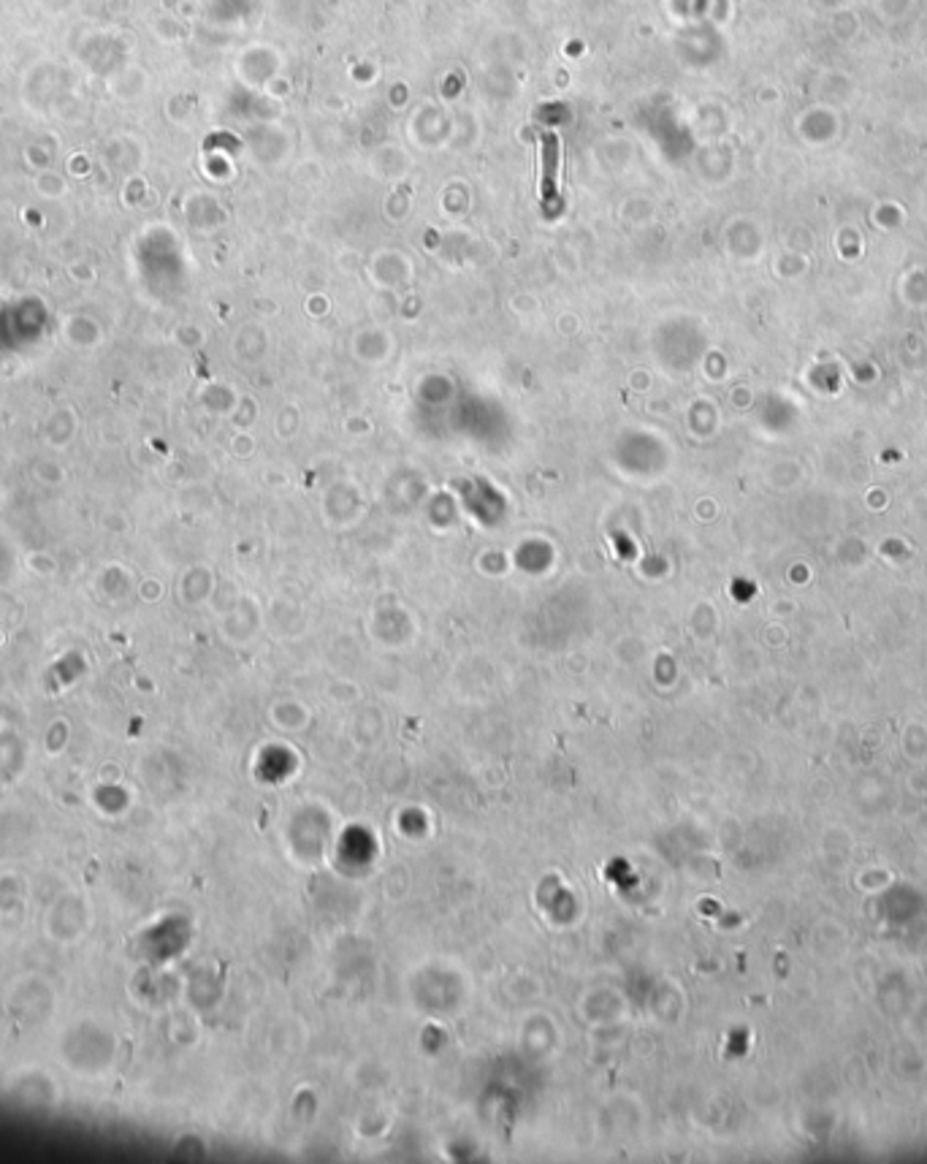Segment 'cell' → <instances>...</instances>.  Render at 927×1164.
<instances>
[{"label":"cell","instance_id":"obj_1","mask_svg":"<svg viewBox=\"0 0 927 1164\" xmlns=\"http://www.w3.org/2000/svg\"><path fill=\"white\" fill-rule=\"evenodd\" d=\"M556 174H559V138L553 133L543 136V201H556Z\"/></svg>","mask_w":927,"mask_h":1164}]
</instances>
